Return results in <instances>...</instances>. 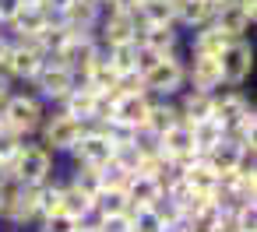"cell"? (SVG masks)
I'll list each match as a JSON object with an SVG mask.
<instances>
[{
  "mask_svg": "<svg viewBox=\"0 0 257 232\" xmlns=\"http://www.w3.org/2000/svg\"><path fill=\"white\" fill-rule=\"evenodd\" d=\"M53 18H57V15H53L46 4H29V0H25L22 11H18L4 29H8V36H11V39H32V36H36L46 22H53Z\"/></svg>",
  "mask_w": 257,
  "mask_h": 232,
  "instance_id": "obj_12",
  "label": "cell"
},
{
  "mask_svg": "<svg viewBox=\"0 0 257 232\" xmlns=\"http://www.w3.org/2000/svg\"><path fill=\"white\" fill-rule=\"evenodd\" d=\"M211 99H215V92H201V88H183L180 95H176V109H180V116L187 120V123H197V120H204V116H211Z\"/></svg>",
  "mask_w": 257,
  "mask_h": 232,
  "instance_id": "obj_16",
  "label": "cell"
},
{
  "mask_svg": "<svg viewBox=\"0 0 257 232\" xmlns=\"http://www.w3.org/2000/svg\"><path fill=\"white\" fill-rule=\"evenodd\" d=\"M60 211H64V214H71V218L78 221L81 214H88V211H92V193L78 190V186H74V183H67V176H64V200H60Z\"/></svg>",
  "mask_w": 257,
  "mask_h": 232,
  "instance_id": "obj_21",
  "label": "cell"
},
{
  "mask_svg": "<svg viewBox=\"0 0 257 232\" xmlns=\"http://www.w3.org/2000/svg\"><path fill=\"white\" fill-rule=\"evenodd\" d=\"M8 169H11V179L15 183H46L60 169V158L39 137H25L22 148L15 151V158L8 162Z\"/></svg>",
  "mask_w": 257,
  "mask_h": 232,
  "instance_id": "obj_1",
  "label": "cell"
},
{
  "mask_svg": "<svg viewBox=\"0 0 257 232\" xmlns=\"http://www.w3.org/2000/svg\"><path fill=\"white\" fill-rule=\"evenodd\" d=\"M43 4H46V8H50L53 15H60V11H64V8L71 4V0H43Z\"/></svg>",
  "mask_w": 257,
  "mask_h": 232,
  "instance_id": "obj_30",
  "label": "cell"
},
{
  "mask_svg": "<svg viewBox=\"0 0 257 232\" xmlns=\"http://www.w3.org/2000/svg\"><path fill=\"white\" fill-rule=\"evenodd\" d=\"M74 232H95V228H85V225H78V228H74Z\"/></svg>",
  "mask_w": 257,
  "mask_h": 232,
  "instance_id": "obj_33",
  "label": "cell"
},
{
  "mask_svg": "<svg viewBox=\"0 0 257 232\" xmlns=\"http://www.w3.org/2000/svg\"><path fill=\"white\" fill-rule=\"evenodd\" d=\"M74 228H78V221H74L71 214H64V211L43 214V218L36 221V232H74Z\"/></svg>",
  "mask_w": 257,
  "mask_h": 232,
  "instance_id": "obj_25",
  "label": "cell"
},
{
  "mask_svg": "<svg viewBox=\"0 0 257 232\" xmlns=\"http://www.w3.org/2000/svg\"><path fill=\"white\" fill-rule=\"evenodd\" d=\"M253 64H257V50L250 43V36L243 39H229L218 53V71H222V81L225 85H246L250 74H253Z\"/></svg>",
  "mask_w": 257,
  "mask_h": 232,
  "instance_id": "obj_5",
  "label": "cell"
},
{
  "mask_svg": "<svg viewBox=\"0 0 257 232\" xmlns=\"http://www.w3.org/2000/svg\"><path fill=\"white\" fill-rule=\"evenodd\" d=\"M99 4H102V0H99Z\"/></svg>",
  "mask_w": 257,
  "mask_h": 232,
  "instance_id": "obj_37",
  "label": "cell"
},
{
  "mask_svg": "<svg viewBox=\"0 0 257 232\" xmlns=\"http://www.w3.org/2000/svg\"><path fill=\"white\" fill-rule=\"evenodd\" d=\"M92 207L99 214H120V211H127V193L120 186H102V190H95Z\"/></svg>",
  "mask_w": 257,
  "mask_h": 232,
  "instance_id": "obj_23",
  "label": "cell"
},
{
  "mask_svg": "<svg viewBox=\"0 0 257 232\" xmlns=\"http://www.w3.org/2000/svg\"><path fill=\"white\" fill-rule=\"evenodd\" d=\"M211 15H215L211 0H180L176 4V29L187 36L201 25H211Z\"/></svg>",
  "mask_w": 257,
  "mask_h": 232,
  "instance_id": "obj_15",
  "label": "cell"
},
{
  "mask_svg": "<svg viewBox=\"0 0 257 232\" xmlns=\"http://www.w3.org/2000/svg\"><path fill=\"white\" fill-rule=\"evenodd\" d=\"M46 102L32 92V88H15L8 95V102L0 106V116H4V123L22 134V137H36L39 127H43V116H46Z\"/></svg>",
  "mask_w": 257,
  "mask_h": 232,
  "instance_id": "obj_2",
  "label": "cell"
},
{
  "mask_svg": "<svg viewBox=\"0 0 257 232\" xmlns=\"http://www.w3.org/2000/svg\"><path fill=\"white\" fill-rule=\"evenodd\" d=\"M81 130H85V120L71 116V113H67V109H60V106H50L36 137H39V141H43L57 158H64V155L71 151V144L81 137Z\"/></svg>",
  "mask_w": 257,
  "mask_h": 232,
  "instance_id": "obj_3",
  "label": "cell"
},
{
  "mask_svg": "<svg viewBox=\"0 0 257 232\" xmlns=\"http://www.w3.org/2000/svg\"><path fill=\"white\" fill-rule=\"evenodd\" d=\"M95 102H99V95L92 92V88H85V85H78L74 81V88L60 99V109H67L71 116H78V120H92V113H95Z\"/></svg>",
  "mask_w": 257,
  "mask_h": 232,
  "instance_id": "obj_19",
  "label": "cell"
},
{
  "mask_svg": "<svg viewBox=\"0 0 257 232\" xmlns=\"http://www.w3.org/2000/svg\"><path fill=\"white\" fill-rule=\"evenodd\" d=\"M11 179V169H8V162H0V186H4Z\"/></svg>",
  "mask_w": 257,
  "mask_h": 232,
  "instance_id": "obj_31",
  "label": "cell"
},
{
  "mask_svg": "<svg viewBox=\"0 0 257 232\" xmlns=\"http://www.w3.org/2000/svg\"><path fill=\"white\" fill-rule=\"evenodd\" d=\"M95 36L102 46H116V43H134L138 39V18L131 11H113L102 8L99 22H95Z\"/></svg>",
  "mask_w": 257,
  "mask_h": 232,
  "instance_id": "obj_9",
  "label": "cell"
},
{
  "mask_svg": "<svg viewBox=\"0 0 257 232\" xmlns=\"http://www.w3.org/2000/svg\"><path fill=\"white\" fill-rule=\"evenodd\" d=\"M211 4H222V0H211Z\"/></svg>",
  "mask_w": 257,
  "mask_h": 232,
  "instance_id": "obj_35",
  "label": "cell"
},
{
  "mask_svg": "<svg viewBox=\"0 0 257 232\" xmlns=\"http://www.w3.org/2000/svg\"><path fill=\"white\" fill-rule=\"evenodd\" d=\"M116 92H145V78H141V71H123V74H116V85H113Z\"/></svg>",
  "mask_w": 257,
  "mask_h": 232,
  "instance_id": "obj_28",
  "label": "cell"
},
{
  "mask_svg": "<svg viewBox=\"0 0 257 232\" xmlns=\"http://www.w3.org/2000/svg\"><path fill=\"white\" fill-rule=\"evenodd\" d=\"M131 214V232H166V221L155 207H127Z\"/></svg>",
  "mask_w": 257,
  "mask_h": 232,
  "instance_id": "obj_24",
  "label": "cell"
},
{
  "mask_svg": "<svg viewBox=\"0 0 257 232\" xmlns=\"http://www.w3.org/2000/svg\"><path fill=\"white\" fill-rule=\"evenodd\" d=\"M148 102L152 95L148 92H116V102H113V120L116 123H127V127H145V116H148Z\"/></svg>",
  "mask_w": 257,
  "mask_h": 232,
  "instance_id": "obj_13",
  "label": "cell"
},
{
  "mask_svg": "<svg viewBox=\"0 0 257 232\" xmlns=\"http://www.w3.org/2000/svg\"><path fill=\"white\" fill-rule=\"evenodd\" d=\"M190 130H194V148L204 155V151H211L218 141H225V127L215 120V116H204V120H197V123H190Z\"/></svg>",
  "mask_w": 257,
  "mask_h": 232,
  "instance_id": "obj_20",
  "label": "cell"
},
{
  "mask_svg": "<svg viewBox=\"0 0 257 232\" xmlns=\"http://www.w3.org/2000/svg\"><path fill=\"white\" fill-rule=\"evenodd\" d=\"M22 141H25V137H22V134H15L8 123L0 127V162H11V158H15V151L22 148Z\"/></svg>",
  "mask_w": 257,
  "mask_h": 232,
  "instance_id": "obj_26",
  "label": "cell"
},
{
  "mask_svg": "<svg viewBox=\"0 0 257 232\" xmlns=\"http://www.w3.org/2000/svg\"><path fill=\"white\" fill-rule=\"evenodd\" d=\"M123 193H127V207H152L162 197V186L145 172H131V179L123 183Z\"/></svg>",
  "mask_w": 257,
  "mask_h": 232,
  "instance_id": "obj_17",
  "label": "cell"
},
{
  "mask_svg": "<svg viewBox=\"0 0 257 232\" xmlns=\"http://www.w3.org/2000/svg\"><path fill=\"white\" fill-rule=\"evenodd\" d=\"M0 232H4V228H0Z\"/></svg>",
  "mask_w": 257,
  "mask_h": 232,
  "instance_id": "obj_36",
  "label": "cell"
},
{
  "mask_svg": "<svg viewBox=\"0 0 257 232\" xmlns=\"http://www.w3.org/2000/svg\"><path fill=\"white\" fill-rule=\"evenodd\" d=\"M183 64H187V85L190 88H201V92H218L225 81H222V71H218V57H204V53H183Z\"/></svg>",
  "mask_w": 257,
  "mask_h": 232,
  "instance_id": "obj_10",
  "label": "cell"
},
{
  "mask_svg": "<svg viewBox=\"0 0 257 232\" xmlns=\"http://www.w3.org/2000/svg\"><path fill=\"white\" fill-rule=\"evenodd\" d=\"M138 46H148L159 57L169 53H183V32L176 25H138Z\"/></svg>",
  "mask_w": 257,
  "mask_h": 232,
  "instance_id": "obj_11",
  "label": "cell"
},
{
  "mask_svg": "<svg viewBox=\"0 0 257 232\" xmlns=\"http://www.w3.org/2000/svg\"><path fill=\"white\" fill-rule=\"evenodd\" d=\"M18 232H36V228H18Z\"/></svg>",
  "mask_w": 257,
  "mask_h": 232,
  "instance_id": "obj_34",
  "label": "cell"
},
{
  "mask_svg": "<svg viewBox=\"0 0 257 232\" xmlns=\"http://www.w3.org/2000/svg\"><path fill=\"white\" fill-rule=\"evenodd\" d=\"M22 4H25V0H0V22L8 25V22L22 11Z\"/></svg>",
  "mask_w": 257,
  "mask_h": 232,
  "instance_id": "obj_29",
  "label": "cell"
},
{
  "mask_svg": "<svg viewBox=\"0 0 257 232\" xmlns=\"http://www.w3.org/2000/svg\"><path fill=\"white\" fill-rule=\"evenodd\" d=\"M250 109H253V102H250V95H246L239 85H222V88L215 92V99H211V116H215L225 130L236 127Z\"/></svg>",
  "mask_w": 257,
  "mask_h": 232,
  "instance_id": "obj_8",
  "label": "cell"
},
{
  "mask_svg": "<svg viewBox=\"0 0 257 232\" xmlns=\"http://www.w3.org/2000/svg\"><path fill=\"white\" fill-rule=\"evenodd\" d=\"M25 88H32L46 106H60V99L74 88V74L64 67V64H57V60H43V67L36 71V78L25 85Z\"/></svg>",
  "mask_w": 257,
  "mask_h": 232,
  "instance_id": "obj_7",
  "label": "cell"
},
{
  "mask_svg": "<svg viewBox=\"0 0 257 232\" xmlns=\"http://www.w3.org/2000/svg\"><path fill=\"white\" fill-rule=\"evenodd\" d=\"M102 15V4L99 0H71V4L57 15L71 32H95V22Z\"/></svg>",
  "mask_w": 257,
  "mask_h": 232,
  "instance_id": "obj_14",
  "label": "cell"
},
{
  "mask_svg": "<svg viewBox=\"0 0 257 232\" xmlns=\"http://www.w3.org/2000/svg\"><path fill=\"white\" fill-rule=\"evenodd\" d=\"M8 186V183H4ZM4 186H0V211H4Z\"/></svg>",
  "mask_w": 257,
  "mask_h": 232,
  "instance_id": "obj_32",
  "label": "cell"
},
{
  "mask_svg": "<svg viewBox=\"0 0 257 232\" xmlns=\"http://www.w3.org/2000/svg\"><path fill=\"white\" fill-rule=\"evenodd\" d=\"M180 120H183V116H180V109H176V99L152 95V102H148V116H145V130L162 134V130H169L173 123H180Z\"/></svg>",
  "mask_w": 257,
  "mask_h": 232,
  "instance_id": "obj_18",
  "label": "cell"
},
{
  "mask_svg": "<svg viewBox=\"0 0 257 232\" xmlns=\"http://www.w3.org/2000/svg\"><path fill=\"white\" fill-rule=\"evenodd\" d=\"M102 50H106V60L116 74L138 71V43H116V46H102Z\"/></svg>",
  "mask_w": 257,
  "mask_h": 232,
  "instance_id": "obj_22",
  "label": "cell"
},
{
  "mask_svg": "<svg viewBox=\"0 0 257 232\" xmlns=\"http://www.w3.org/2000/svg\"><path fill=\"white\" fill-rule=\"evenodd\" d=\"M141 78H145V92H148V95L176 99V95L187 88V64H183V53L159 57L148 71H141Z\"/></svg>",
  "mask_w": 257,
  "mask_h": 232,
  "instance_id": "obj_4",
  "label": "cell"
},
{
  "mask_svg": "<svg viewBox=\"0 0 257 232\" xmlns=\"http://www.w3.org/2000/svg\"><path fill=\"white\" fill-rule=\"evenodd\" d=\"M95 232H131V214H127V211H120V214H102Z\"/></svg>",
  "mask_w": 257,
  "mask_h": 232,
  "instance_id": "obj_27",
  "label": "cell"
},
{
  "mask_svg": "<svg viewBox=\"0 0 257 232\" xmlns=\"http://www.w3.org/2000/svg\"><path fill=\"white\" fill-rule=\"evenodd\" d=\"M43 50L32 43V39H11L4 60H0V71H4L15 85H29L36 78V71L43 67Z\"/></svg>",
  "mask_w": 257,
  "mask_h": 232,
  "instance_id": "obj_6",
  "label": "cell"
}]
</instances>
